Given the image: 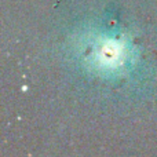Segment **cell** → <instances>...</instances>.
I'll use <instances>...</instances> for the list:
<instances>
[{"label": "cell", "instance_id": "cell-1", "mask_svg": "<svg viewBox=\"0 0 157 157\" xmlns=\"http://www.w3.org/2000/svg\"><path fill=\"white\" fill-rule=\"evenodd\" d=\"M86 57L88 65L99 73H114L124 69L131 58V44L119 37L99 35L94 37V43L87 47Z\"/></svg>", "mask_w": 157, "mask_h": 157}]
</instances>
